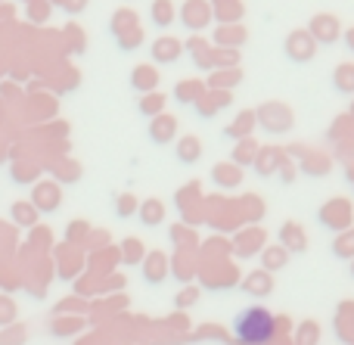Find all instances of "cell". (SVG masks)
I'll use <instances>...</instances> for the list:
<instances>
[{"label":"cell","mask_w":354,"mask_h":345,"mask_svg":"<svg viewBox=\"0 0 354 345\" xmlns=\"http://www.w3.org/2000/svg\"><path fill=\"white\" fill-rule=\"evenodd\" d=\"M12 212H16V218H19V221H31V209H28V205H22V203H19Z\"/></svg>","instance_id":"2"},{"label":"cell","mask_w":354,"mask_h":345,"mask_svg":"<svg viewBox=\"0 0 354 345\" xmlns=\"http://www.w3.org/2000/svg\"><path fill=\"white\" fill-rule=\"evenodd\" d=\"M236 336L243 342H252V345L268 342L270 336H274V317H270L264 308H249L236 321Z\"/></svg>","instance_id":"1"},{"label":"cell","mask_w":354,"mask_h":345,"mask_svg":"<svg viewBox=\"0 0 354 345\" xmlns=\"http://www.w3.org/2000/svg\"><path fill=\"white\" fill-rule=\"evenodd\" d=\"M12 315V308H10V305H6V302H0V321H6V317H10Z\"/></svg>","instance_id":"3"}]
</instances>
